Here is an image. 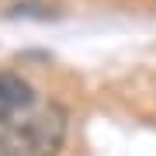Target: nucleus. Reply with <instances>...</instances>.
<instances>
[{"instance_id": "f03ea898", "label": "nucleus", "mask_w": 156, "mask_h": 156, "mask_svg": "<svg viewBox=\"0 0 156 156\" xmlns=\"http://www.w3.org/2000/svg\"><path fill=\"white\" fill-rule=\"evenodd\" d=\"M35 104V90L17 73H0V122H11Z\"/></svg>"}, {"instance_id": "f257e3e1", "label": "nucleus", "mask_w": 156, "mask_h": 156, "mask_svg": "<svg viewBox=\"0 0 156 156\" xmlns=\"http://www.w3.org/2000/svg\"><path fill=\"white\" fill-rule=\"evenodd\" d=\"M66 139V115L45 108L0 132V156H56Z\"/></svg>"}]
</instances>
